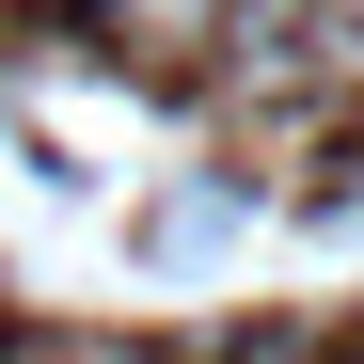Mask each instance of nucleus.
I'll return each instance as SVG.
<instances>
[{"instance_id":"obj_1","label":"nucleus","mask_w":364,"mask_h":364,"mask_svg":"<svg viewBox=\"0 0 364 364\" xmlns=\"http://www.w3.org/2000/svg\"><path fill=\"white\" fill-rule=\"evenodd\" d=\"M111 32H127L143 64H174V48H206V32H222V0H111Z\"/></svg>"}]
</instances>
